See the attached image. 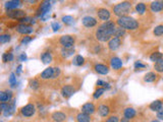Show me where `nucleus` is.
<instances>
[{
	"mask_svg": "<svg viewBox=\"0 0 163 122\" xmlns=\"http://www.w3.org/2000/svg\"><path fill=\"white\" fill-rule=\"evenodd\" d=\"M151 10L153 12H159L163 10V2L161 0H155L151 3Z\"/></svg>",
	"mask_w": 163,
	"mask_h": 122,
	"instance_id": "aec40b11",
	"label": "nucleus"
},
{
	"mask_svg": "<svg viewBox=\"0 0 163 122\" xmlns=\"http://www.w3.org/2000/svg\"><path fill=\"white\" fill-rule=\"evenodd\" d=\"M19 23L21 24H34L36 21H35V19H33V17H30V16H26V17H24V19H19Z\"/></svg>",
	"mask_w": 163,
	"mask_h": 122,
	"instance_id": "72a5a7b5",
	"label": "nucleus"
},
{
	"mask_svg": "<svg viewBox=\"0 0 163 122\" xmlns=\"http://www.w3.org/2000/svg\"><path fill=\"white\" fill-rule=\"evenodd\" d=\"M96 83H97V86H99V88H105V90H109V88H111V86H110L108 83H105V81H101V79H98Z\"/></svg>",
	"mask_w": 163,
	"mask_h": 122,
	"instance_id": "ea45409f",
	"label": "nucleus"
},
{
	"mask_svg": "<svg viewBox=\"0 0 163 122\" xmlns=\"http://www.w3.org/2000/svg\"><path fill=\"white\" fill-rule=\"evenodd\" d=\"M60 54H61V56H62V58H67V57L74 54V48H63L62 47Z\"/></svg>",
	"mask_w": 163,
	"mask_h": 122,
	"instance_id": "bb28decb",
	"label": "nucleus"
},
{
	"mask_svg": "<svg viewBox=\"0 0 163 122\" xmlns=\"http://www.w3.org/2000/svg\"><path fill=\"white\" fill-rule=\"evenodd\" d=\"M35 113H36V107H35V105L32 103L27 104V105L24 106L21 109V114L23 115L24 117H26V118L34 116Z\"/></svg>",
	"mask_w": 163,
	"mask_h": 122,
	"instance_id": "39448f33",
	"label": "nucleus"
},
{
	"mask_svg": "<svg viewBox=\"0 0 163 122\" xmlns=\"http://www.w3.org/2000/svg\"><path fill=\"white\" fill-rule=\"evenodd\" d=\"M115 30H116L115 23L112 21H105V23H103L96 30L95 37H96V39L100 42L109 41V40L114 36Z\"/></svg>",
	"mask_w": 163,
	"mask_h": 122,
	"instance_id": "f257e3e1",
	"label": "nucleus"
},
{
	"mask_svg": "<svg viewBox=\"0 0 163 122\" xmlns=\"http://www.w3.org/2000/svg\"><path fill=\"white\" fill-rule=\"evenodd\" d=\"M104 92H105V88H98L97 90L94 92V94H93V98L94 99H99L101 96H102L103 94H104Z\"/></svg>",
	"mask_w": 163,
	"mask_h": 122,
	"instance_id": "4c0bfd02",
	"label": "nucleus"
},
{
	"mask_svg": "<svg viewBox=\"0 0 163 122\" xmlns=\"http://www.w3.org/2000/svg\"><path fill=\"white\" fill-rule=\"evenodd\" d=\"M104 122H119V118L116 115H112V116H109Z\"/></svg>",
	"mask_w": 163,
	"mask_h": 122,
	"instance_id": "37998d69",
	"label": "nucleus"
},
{
	"mask_svg": "<svg viewBox=\"0 0 163 122\" xmlns=\"http://www.w3.org/2000/svg\"><path fill=\"white\" fill-rule=\"evenodd\" d=\"M52 59H53V57H52V54L50 52H48V51H46V52H43L41 54V61L43 62L44 64H49L50 62L52 61Z\"/></svg>",
	"mask_w": 163,
	"mask_h": 122,
	"instance_id": "a878e982",
	"label": "nucleus"
},
{
	"mask_svg": "<svg viewBox=\"0 0 163 122\" xmlns=\"http://www.w3.org/2000/svg\"><path fill=\"white\" fill-rule=\"evenodd\" d=\"M153 34L156 37L163 36V24H159V26H155V29L153 30Z\"/></svg>",
	"mask_w": 163,
	"mask_h": 122,
	"instance_id": "473e14b6",
	"label": "nucleus"
},
{
	"mask_svg": "<svg viewBox=\"0 0 163 122\" xmlns=\"http://www.w3.org/2000/svg\"><path fill=\"white\" fill-rule=\"evenodd\" d=\"M82 23L86 28H93L97 24V19H94L93 16H85L82 21Z\"/></svg>",
	"mask_w": 163,
	"mask_h": 122,
	"instance_id": "f3484780",
	"label": "nucleus"
},
{
	"mask_svg": "<svg viewBox=\"0 0 163 122\" xmlns=\"http://www.w3.org/2000/svg\"><path fill=\"white\" fill-rule=\"evenodd\" d=\"M8 81H9V83L11 85V86H14V85L16 83V77H15V73H11V74H10Z\"/></svg>",
	"mask_w": 163,
	"mask_h": 122,
	"instance_id": "c03bdc74",
	"label": "nucleus"
},
{
	"mask_svg": "<svg viewBox=\"0 0 163 122\" xmlns=\"http://www.w3.org/2000/svg\"><path fill=\"white\" fill-rule=\"evenodd\" d=\"M162 79H163V78H162Z\"/></svg>",
	"mask_w": 163,
	"mask_h": 122,
	"instance_id": "4d7b16f0",
	"label": "nucleus"
},
{
	"mask_svg": "<svg viewBox=\"0 0 163 122\" xmlns=\"http://www.w3.org/2000/svg\"><path fill=\"white\" fill-rule=\"evenodd\" d=\"M14 110H15V102L14 101L7 102V106H6L5 110L3 111V115L5 117L11 116L14 113Z\"/></svg>",
	"mask_w": 163,
	"mask_h": 122,
	"instance_id": "ddd939ff",
	"label": "nucleus"
},
{
	"mask_svg": "<svg viewBox=\"0 0 163 122\" xmlns=\"http://www.w3.org/2000/svg\"><path fill=\"white\" fill-rule=\"evenodd\" d=\"M136 10L139 14H144L146 12V5L144 3H138L136 6Z\"/></svg>",
	"mask_w": 163,
	"mask_h": 122,
	"instance_id": "f704fd0d",
	"label": "nucleus"
},
{
	"mask_svg": "<svg viewBox=\"0 0 163 122\" xmlns=\"http://www.w3.org/2000/svg\"><path fill=\"white\" fill-rule=\"evenodd\" d=\"M163 58V53L161 52H154V53H152L151 55H150V60L151 61H153V62H156L157 60H159V59H161Z\"/></svg>",
	"mask_w": 163,
	"mask_h": 122,
	"instance_id": "7c9ffc66",
	"label": "nucleus"
},
{
	"mask_svg": "<svg viewBox=\"0 0 163 122\" xmlns=\"http://www.w3.org/2000/svg\"><path fill=\"white\" fill-rule=\"evenodd\" d=\"M161 1H162V2H163V0H161Z\"/></svg>",
	"mask_w": 163,
	"mask_h": 122,
	"instance_id": "6e6d98bb",
	"label": "nucleus"
},
{
	"mask_svg": "<svg viewBox=\"0 0 163 122\" xmlns=\"http://www.w3.org/2000/svg\"><path fill=\"white\" fill-rule=\"evenodd\" d=\"M110 65H111V67L113 68L114 70L120 69V68L122 67V59L118 58V57H112V58L110 59Z\"/></svg>",
	"mask_w": 163,
	"mask_h": 122,
	"instance_id": "6ab92c4d",
	"label": "nucleus"
},
{
	"mask_svg": "<svg viewBox=\"0 0 163 122\" xmlns=\"http://www.w3.org/2000/svg\"><path fill=\"white\" fill-rule=\"evenodd\" d=\"M76 122H91V117H90V115L87 114V113L81 112L76 115Z\"/></svg>",
	"mask_w": 163,
	"mask_h": 122,
	"instance_id": "b1692460",
	"label": "nucleus"
},
{
	"mask_svg": "<svg viewBox=\"0 0 163 122\" xmlns=\"http://www.w3.org/2000/svg\"><path fill=\"white\" fill-rule=\"evenodd\" d=\"M157 118L160 120H163V107L159 111H157Z\"/></svg>",
	"mask_w": 163,
	"mask_h": 122,
	"instance_id": "09e8293b",
	"label": "nucleus"
},
{
	"mask_svg": "<svg viewBox=\"0 0 163 122\" xmlns=\"http://www.w3.org/2000/svg\"><path fill=\"white\" fill-rule=\"evenodd\" d=\"M11 40V36L9 34H3L0 36V43L1 44H5Z\"/></svg>",
	"mask_w": 163,
	"mask_h": 122,
	"instance_id": "e433bc0d",
	"label": "nucleus"
},
{
	"mask_svg": "<svg viewBox=\"0 0 163 122\" xmlns=\"http://www.w3.org/2000/svg\"><path fill=\"white\" fill-rule=\"evenodd\" d=\"M33 39H34V38L31 37V36H26V37H24L23 39H21V45H27V44L30 43L31 41H33Z\"/></svg>",
	"mask_w": 163,
	"mask_h": 122,
	"instance_id": "79ce46f5",
	"label": "nucleus"
},
{
	"mask_svg": "<svg viewBox=\"0 0 163 122\" xmlns=\"http://www.w3.org/2000/svg\"><path fill=\"white\" fill-rule=\"evenodd\" d=\"M61 73V70L60 68L58 67H54V71H53V76H52V78H57V77L60 75Z\"/></svg>",
	"mask_w": 163,
	"mask_h": 122,
	"instance_id": "49530a36",
	"label": "nucleus"
},
{
	"mask_svg": "<svg viewBox=\"0 0 163 122\" xmlns=\"http://www.w3.org/2000/svg\"><path fill=\"white\" fill-rule=\"evenodd\" d=\"M162 107H163V103H162L161 100H156V101L152 102V103L149 105L150 110L155 111V112H157V111H159Z\"/></svg>",
	"mask_w": 163,
	"mask_h": 122,
	"instance_id": "393cba45",
	"label": "nucleus"
},
{
	"mask_svg": "<svg viewBox=\"0 0 163 122\" xmlns=\"http://www.w3.org/2000/svg\"><path fill=\"white\" fill-rule=\"evenodd\" d=\"M15 30H16V32L19 33V34H21V35H29V34H31V33L34 32V29H33L32 26H29V24H19V26H16Z\"/></svg>",
	"mask_w": 163,
	"mask_h": 122,
	"instance_id": "6e6552de",
	"label": "nucleus"
},
{
	"mask_svg": "<svg viewBox=\"0 0 163 122\" xmlns=\"http://www.w3.org/2000/svg\"><path fill=\"white\" fill-rule=\"evenodd\" d=\"M151 122H160V121H158V120H152Z\"/></svg>",
	"mask_w": 163,
	"mask_h": 122,
	"instance_id": "5fc2aeb1",
	"label": "nucleus"
},
{
	"mask_svg": "<svg viewBox=\"0 0 163 122\" xmlns=\"http://www.w3.org/2000/svg\"><path fill=\"white\" fill-rule=\"evenodd\" d=\"M124 35H125V30H124V29L120 28V26H118V28H116L115 33H114V37L122 38V36H124Z\"/></svg>",
	"mask_w": 163,
	"mask_h": 122,
	"instance_id": "58836bf2",
	"label": "nucleus"
},
{
	"mask_svg": "<svg viewBox=\"0 0 163 122\" xmlns=\"http://www.w3.org/2000/svg\"><path fill=\"white\" fill-rule=\"evenodd\" d=\"M122 46V40L120 38L112 37L108 41V49L110 51H116Z\"/></svg>",
	"mask_w": 163,
	"mask_h": 122,
	"instance_id": "1a4fd4ad",
	"label": "nucleus"
},
{
	"mask_svg": "<svg viewBox=\"0 0 163 122\" xmlns=\"http://www.w3.org/2000/svg\"><path fill=\"white\" fill-rule=\"evenodd\" d=\"M50 8H51V3H50V0H43L41 2V5H40V16L42 14H45V13L49 12Z\"/></svg>",
	"mask_w": 163,
	"mask_h": 122,
	"instance_id": "dca6fc26",
	"label": "nucleus"
},
{
	"mask_svg": "<svg viewBox=\"0 0 163 122\" xmlns=\"http://www.w3.org/2000/svg\"><path fill=\"white\" fill-rule=\"evenodd\" d=\"M136 115H137L136 110L134 109V108H132V107H127V108H125V109L123 110V117L127 118L129 120L135 118Z\"/></svg>",
	"mask_w": 163,
	"mask_h": 122,
	"instance_id": "4be33fe9",
	"label": "nucleus"
},
{
	"mask_svg": "<svg viewBox=\"0 0 163 122\" xmlns=\"http://www.w3.org/2000/svg\"><path fill=\"white\" fill-rule=\"evenodd\" d=\"M157 78V74L155 72H148L145 74L144 76V81L145 83H154Z\"/></svg>",
	"mask_w": 163,
	"mask_h": 122,
	"instance_id": "cd10ccee",
	"label": "nucleus"
},
{
	"mask_svg": "<svg viewBox=\"0 0 163 122\" xmlns=\"http://www.w3.org/2000/svg\"><path fill=\"white\" fill-rule=\"evenodd\" d=\"M84 63H85V58L81 55H76L72 60V64L76 66H82L84 65Z\"/></svg>",
	"mask_w": 163,
	"mask_h": 122,
	"instance_id": "c85d7f7f",
	"label": "nucleus"
},
{
	"mask_svg": "<svg viewBox=\"0 0 163 122\" xmlns=\"http://www.w3.org/2000/svg\"><path fill=\"white\" fill-rule=\"evenodd\" d=\"M120 122H129V120L127 118H125V117H123V118H122Z\"/></svg>",
	"mask_w": 163,
	"mask_h": 122,
	"instance_id": "603ef678",
	"label": "nucleus"
},
{
	"mask_svg": "<svg viewBox=\"0 0 163 122\" xmlns=\"http://www.w3.org/2000/svg\"><path fill=\"white\" fill-rule=\"evenodd\" d=\"M76 88H74V86L71 85H65L62 86V88H61V95H62L63 98H65V99H68V98H70L72 96V95L76 93Z\"/></svg>",
	"mask_w": 163,
	"mask_h": 122,
	"instance_id": "0eeeda50",
	"label": "nucleus"
},
{
	"mask_svg": "<svg viewBox=\"0 0 163 122\" xmlns=\"http://www.w3.org/2000/svg\"><path fill=\"white\" fill-rule=\"evenodd\" d=\"M53 71H54V67H48L41 73L40 77L42 79H50L53 76Z\"/></svg>",
	"mask_w": 163,
	"mask_h": 122,
	"instance_id": "5701e85b",
	"label": "nucleus"
},
{
	"mask_svg": "<svg viewBox=\"0 0 163 122\" xmlns=\"http://www.w3.org/2000/svg\"><path fill=\"white\" fill-rule=\"evenodd\" d=\"M116 24L120 26V28L124 29L125 31H135L139 28V21L135 19L134 17H131L129 15L127 16L118 17Z\"/></svg>",
	"mask_w": 163,
	"mask_h": 122,
	"instance_id": "f03ea898",
	"label": "nucleus"
},
{
	"mask_svg": "<svg viewBox=\"0 0 163 122\" xmlns=\"http://www.w3.org/2000/svg\"><path fill=\"white\" fill-rule=\"evenodd\" d=\"M95 111H96L95 105H94L93 103H91V102H88V103L84 104V105L82 106V112L87 113V114H89V115H92L93 113H95Z\"/></svg>",
	"mask_w": 163,
	"mask_h": 122,
	"instance_id": "f8f14e48",
	"label": "nucleus"
},
{
	"mask_svg": "<svg viewBox=\"0 0 163 122\" xmlns=\"http://www.w3.org/2000/svg\"><path fill=\"white\" fill-rule=\"evenodd\" d=\"M98 113L101 117H106L110 113V107L106 104H102L98 107Z\"/></svg>",
	"mask_w": 163,
	"mask_h": 122,
	"instance_id": "412c9836",
	"label": "nucleus"
},
{
	"mask_svg": "<svg viewBox=\"0 0 163 122\" xmlns=\"http://www.w3.org/2000/svg\"><path fill=\"white\" fill-rule=\"evenodd\" d=\"M51 26H52V30H53L54 32H57V31H59V29H60V24L57 23V21H53V23L51 24Z\"/></svg>",
	"mask_w": 163,
	"mask_h": 122,
	"instance_id": "de8ad7c7",
	"label": "nucleus"
},
{
	"mask_svg": "<svg viewBox=\"0 0 163 122\" xmlns=\"http://www.w3.org/2000/svg\"><path fill=\"white\" fill-rule=\"evenodd\" d=\"M37 0H30V2H33V3H34V2H36Z\"/></svg>",
	"mask_w": 163,
	"mask_h": 122,
	"instance_id": "864d4df0",
	"label": "nucleus"
},
{
	"mask_svg": "<svg viewBox=\"0 0 163 122\" xmlns=\"http://www.w3.org/2000/svg\"><path fill=\"white\" fill-rule=\"evenodd\" d=\"M40 86V83H39L38 79H32L30 81V88H33V90H37Z\"/></svg>",
	"mask_w": 163,
	"mask_h": 122,
	"instance_id": "a19ab883",
	"label": "nucleus"
},
{
	"mask_svg": "<svg viewBox=\"0 0 163 122\" xmlns=\"http://www.w3.org/2000/svg\"><path fill=\"white\" fill-rule=\"evenodd\" d=\"M19 61L24 62V61H26V60H27V58H28V57H27V55H26L25 53H21V54L19 55Z\"/></svg>",
	"mask_w": 163,
	"mask_h": 122,
	"instance_id": "8fccbe9b",
	"label": "nucleus"
},
{
	"mask_svg": "<svg viewBox=\"0 0 163 122\" xmlns=\"http://www.w3.org/2000/svg\"><path fill=\"white\" fill-rule=\"evenodd\" d=\"M51 119L53 122H64L66 120V115L61 111H56V112L52 113Z\"/></svg>",
	"mask_w": 163,
	"mask_h": 122,
	"instance_id": "9b49d317",
	"label": "nucleus"
},
{
	"mask_svg": "<svg viewBox=\"0 0 163 122\" xmlns=\"http://www.w3.org/2000/svg\"><path fill=\"white\" fill-rule=\"evenodd\" d=\"M94 69H95V71L97 73H99V74H102V75H105V74H107V73L109 72V67H108V66L105 65V64H101V63L95 64V66H94Z\"/></svg>",
	"mask_w": 163,
	"mask_h": 122,
	"instance_id": "4468645a",
	"label": "nucleus"
},
{
	"mask_svg": "<svg viewBox=\"0 0 163 122\" xmlns=\"http://www.w3.org/2000/svg\"><path fill=\"white\" fill-rule=\"evenodd\" d=\"M97 15H98V17L101 21H109L110 16H111L110 11L108 9H106V8H99V9L97 10Z\"/></svg>",
	"mask_w": 163,
	"mask_h": 122,
	"instance_id": "9d476101",
	"label": "nucleus"
},
{
	"mask_svg": "<svg viewBox=\"0 0 163 122\" xmlns=\"http://www.w3.org/2000/svg\"><path fill=\"white\" fill-rule=\"evenodd\" d=\"M2 60H3L4 63H6V62L12 61V60H14V54H12L11 52L4 53V54L2 55Z\"/></svg>",
	"mask_w": 163,
	"mask_h": 122,
	"instance_id": "2f4dec72",
	"label": "nucleus"
},
{
	"mask_svg": "<svg viewBox=\"0 0 163 122\" xmlns=\"http://www.w3.org/2000/svg\"><path fill=\"white\" fill-rule=\"evenodd\" d=\"M135 68L136 69H144V68H146V65L143 64L141 61H136L135 62Z\"/></svg>",
	"mask_w": 163,
	"mask_h": 122,
	"instance_id": "a18cd8bd",
	"label": "nucleus"
},
{
	"mask_svg": "<svg viewBox=\"0 0 163 122\" xmlns=\"http://www.w3.org/2000/svg\"><path fill=\"white\" fill-rule=\"evenodd\" d=\"M21 4V0H9L5 3V8L7 10H12V9H17L19 5Z\"/></svg>",
	"mask_w": 163,
	"mask_h": 122,
	"instance_id": "a211bd4d",
	"label": "nucleus"
},
{
	"mask_svg": "<svg viewBox=\"0 0 163 122\" xmlns=\"http://www.w3.org/2000/svg\"><path fill=\"white\" fill-rule=\"evenodd\" d=\"M6 15H7L9 19H21L24 17H26V12L21 9H12V10H7L6 12Z\"/></svg>",
	"mask_w": 163,
	"mask_h": 122,
	"instance_id": "423d86ee",
	"label": "nucleus"
},
{
	"mask_svg": "<svg viewBox=\"0 0 163 122\" xmlns=\"http://www.w3.org/2000/svg\"><path fill=\"white\" fill-rule=\"evenodd\" d=\"M59 44L63 48H74L76 44V38L70 35H64L59 38Z\"/></svg>",
	"mask_w": 163,
	"mask_h": 122,
	"instance_id": "20e7f679",
	"label": "nucleus"
},
{
	"mask_svg": "<svg viewBox=\"0 0 163 122\" xmlns=\"http://www.w3.org/2000/svg\"><path fill=\"white\" fill-rule=\"evenodd\" d=\"M113 10L114 14L118 17H122V16H127L132 10V4L131 2L129 1H123L122 3H118L116 4L115 6H113L112 8Z\"/></svg>",
	"mask_w": 163,
	"mask_h": 122,
	"instance_id": "7ed1b4c3",
	"label": "nucleus"
},
{
	"mask_svg": "<svg viewBox=\"0 0 163 122\" xmlns=\"http://www.w3.org/2000/svg\"><path fill=\"white\" fill-rule=\"evenodd\" d=\"M61 21H62V23L67 24V26H70V24H72L74 23V19L72 16H70V15H65V16H62Z\"/></svg>",
	"mask_w": 163,
	"mask_h": 122,
	"instance_id": "c9c22d12",
	"label": "nucleus"
},
{
	"mask_svg": "<svg viewBox=\"0 0 163 122\" xmlns=\"http://www.w3.org/2000/svg\"><path fill=\"white\" fill-rule=\"evenodd\" d=\"M12 92L11 91H2L0 92V101L1 103H7L12 99Z\"/></svg>",
	"mask_w": 163,
	"mask_h": 122,
	"instance_id": "2eb2a0df",
	"label": "nucleus"
},
{
	"mask_svg": "<svg viewBox=\"0 0 163 122\" xmlns=\"http://www.w3.org/2000/svg\"><path fill=\"white\" fill-rule=\"evenodd\" d=\"M154 69L159 73L163 72V58L159 59V60H157L156 62H154Z\"/></svg>",
	"mask_w": 163,
	"mask_h": 122,
	"instance_id": "c756f323",
	"label": "nucleus"
},
{
	"mask_svg": "<svg viewBox=\"0 0 163 122\" xmlns=\"http://www.w3.org/2000/svg\"><path fill=\"white\" fill-rule=\"evenodd\" d=\"M21 68H23V66H21V64H19V65L17 66V69H16V74H17V75L21 74Z\"/></svg>",
	"mask_w": 163,
	"mask_h": 122,
	"instance_id": "3c124183",
	"label": "nucleus"
}]
</instances>
